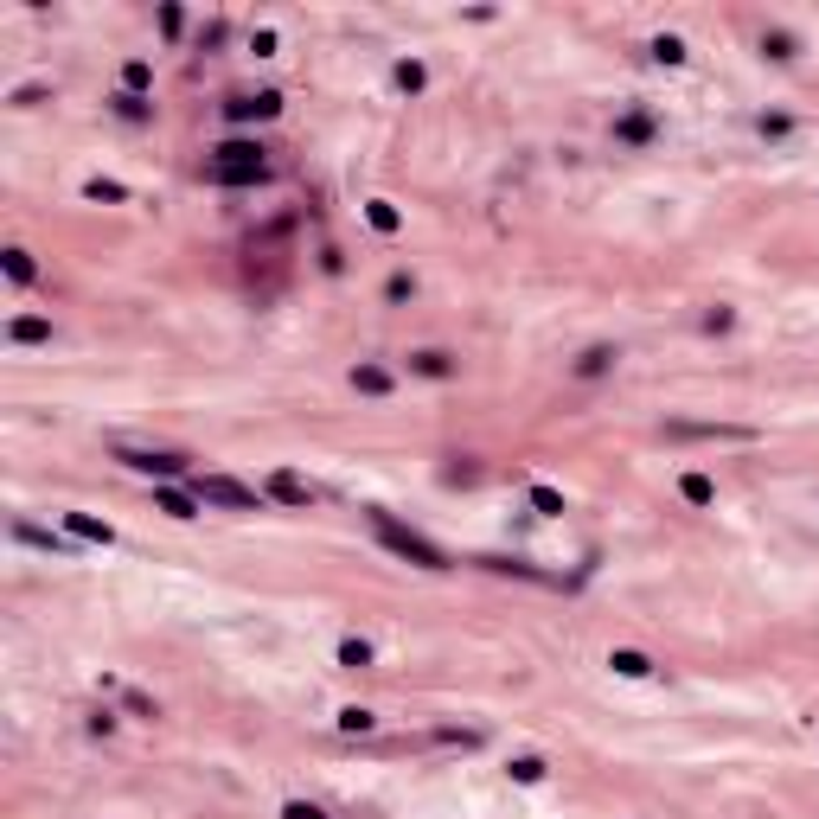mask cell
Listing matches in <instances>:
<instances>
[{
	"mask_svg": "<svg viewBox=\"0 0 819 819\" xmlns=\"http://www.w3.org/2000/svg\"><path fill=\"white\" fill-rule=\"evenodd\" d=\"M109 455L122 461V468H135V474H147V480H192V455H180V449H141V442H109Z\"/></svg>",
	"mask_w": 819,
	"mask_h": 819,
	"instance_id": "1",
	"label": "cell"
},
{
	"mask_svg": "<svg viewBox=\"0 0 819 819\" xmlns=\"http://www.w3.org/2000/svg\"><path fill=\"white\" fill-rule=\"evenodd\" d=\"M192 493L199 506H237V512H263V493L244 487V480H225V474H192Z\"/></svg>",
	"mask_w": 819,
	"mask_h": 819,
	"instance_id": "2",
	"label": "cell"
},
{
	"mask_svg": "<svg viewBox=\"0 0 819 819\" xmlns=\"http://www.w3.org/2000/svg\"><path fill=\"white\" fill-rule=\"evenodd\" d=\"M371 526H378V538L397 551V557H410V563H423V570H449V557H442L429 538H416V532H404V526H391L385 512H371Z\"/></svg>",
	"mask_w": 819,
	"mask_h": 819,
	"instance_id": "3",
	"label": "cell"
},
{
	"mask_svg": "<svg viewBox=\"0 0 819 819\" xmlns=\"http://www.w3.org/2000/svg\"><path fill=\"white\" fill-rule=\"evenodd\" d=\"M269 116H282V97H275V90H263V97H231V103H225V122H269Z\"/></svg>",
	"mask_w": 819,
	"mask_h": 819,
	"instance_id": "4",
	"label": "cell"
},
{
	"mask_svg": "<svg viewBox=\"0 0 819 819\" xmlns=\"http://www.w3.org/2000/svg\"><path fill=\"white\" fill-rule=\"evenodd\" d=\"M653 135H659L653 109H628V116H615V147H647Z\"/></svg>",
	"mask_w": 819,
	"mask_h": 819,
	"instance_id": "5",
	"label": "cell"
},
{
	"mask_svg": "<svg viewBox=\"0 0 819 819\" xmlns=\"http://www.w3.org/2000/svg\"><path fill=\"white\" fill-rule=\"evenodd\" d=\"M615 365H621V352H615V346H589V352H576L570 378H582V385H589V378H609Z\"/></svg>",
	"mask_w": 819,
	"mask_h": 819,
	"instance_id": "6",
	"label": "cell"
},
{
	"mask_svg": "<svg viewBox=\"0 0 819 819\" xmlns=\"http://www.w3.org/2000/svg\"><path fill=\"white\" fill-rule=\"evenodd\" d=\"M410 371L416 378H455V358L442 346H423V352H410Z\"/></svg>",
	"mask_w": 819,
	"mask_h": 819,
	"instance_id": "7",
	"label": "cell"
},
{
	"mask_svg": "<svg viewBox=\"0 0 819 819\" xmlns=\"http://www.w3.org/2000/svg\"><path fill=\"white\" fill-rule=\"evenodd\" d=\"M154 506H161L167 518H192V512H199V493H192V487H154Z\"/></svg>",
	"mask_w": 819,
	"mask_h": 819,
	"instance_id": "8",
	"label": "cell"
},
{
	"mask_svg": "<svg viewBox=\"0 0 819 819\" xmlns=\"http://www.w3.org/2000/svg\"><path fill=\"white\" fill-rule=\"evenodd\" d=\"M352 391L385 397V391H391V371H385V365H352Z\"/></svg>",
	"mask_w": 819,
	"mask_h": 819,
	"instance_id": "9",
	"label": "cell"
},
{
	"mask_svg": "<svg viewBox=\"0 0 819 819\" xmlns=\"http://www.w3.org/2000/svg\"><path fill=\"white\" fill-rule=\"evenodd\" d=\"M64 526H70V538H84V544H116V532L97 526V518H84V512H64Z\"/></svg>",
	"mask_w": 819,
	"mask_h": 819,
	"instance_id": "10",
	"label": "cell"
},
{
	"mask_svg": "<svg viewBox=\"0 0 819 819\" xmlns=\"http://www.w3.org/2000/svg\"><path fill=\"white\" fill-rule=\"evenodd\" d=\"M269 493L288 499V506H308V499H314V487H308V480H294V474H269Z\"/></svg>",
	"mask_w": 819,
	"mask_h": 819,
	"instance_id": "11",
	"label": "cell"
},
{
	"mask_svg": "<svg viewBox=\"0 0 819 819\" xmlns=\"http://www.w3.org/2000/svg\"><path fill=\"white\" fill-rule=\"evenodd\" d=\"M109 109H116L122 122H147V116H154V103H147V97H135V90H116V97H109Z\"/></svg>",
	"mask_w": 819,
	"mask_h": 819,
	"instance_id": "12",
	"label": "cell"
},
{
	"mask_svg": "<svg viewBox=\"0 0 819 819\" xmlns=\"http://www.w3.org/2000/svg\"><path fill=\"white\" fill-rule=\"evenodd\" d=\"M794 51H800V39H794V33H762V58H775V64H787Z\"/></svg>",
	"mask_w": 819,
	"mask_h": 819,
	"instance_id": "13",
	"label": "cell"
},
{
	"mask_svg": "<svg viewBox=\"0 0 819 819\" xmlns=\"http://www.w3.org/2000/svg\"><path fill=\"white\" fill-rule=\"evenodd\" d=\"M391 84H397V90H410V97H416V90H423V84H429V70H423V64H416V58H404V64H397V70H391Z\"/></svg>",
	"mask_w": 819,
	"mask_h": 819,
	"instance_id": "14",
	"label": "cell"
},
{
	"mask_svg": "<svg viewBox=\"0 0 819 819\" xmlns=\"http://www.w3.org/2000/svg\"><path fill=\"white\" fill-rule=\"evenodd\" d=\"M7 340H20V346H39V340H51V321H14V327H7Z\"/></svg>",
	"mask_w": 819,
	"mask_h": 819,
	"instance_id": "15",
	"label": "cell"
},
{
	"mask_svg": "<svg viewBox=\"0 0 819 819\" xmlns=\"http://www.w3.org/2000/svg\"><path fill=\"white\" fill-rule=\"evenodd\" d=\"M679 493H685L692 506H711V499H717V487H711L704 474H685V480H679Z\"/></svg>",
	"mask_w": 819,
	"mask_h": 819,
	"instance_id": "16",
	"label": "cell"
},
{
	"mask_svg": "<svg viewBox=\"0 0 819 819\" xmlns=\"http://www.w3.org/2000/svg\"><path fill=\"white\" fill-rule=\"evenodd\" d=\"M609 665H615V673H628V679H647V673H653V665H647V653H615Z\"/></svg>",
	"mask_w": 819,
	"mask_h": 819,
	"instance_id": "17",
	"label": "cell"
},
{
	"mask_svg": "<svg viewBox=\"0 0 819 819\" xmlns=\"http://www.w3.org/2000/svg\"><path fill=\"white\" fill-rule=\"evenodd\" d=\"M7 275H14V282L26 288V282H33L39 269H33V256H26V250H7Z\"/></svg>",
	"mask_w": 819,
	"mask_h": 819,
	"instance_id": "18",
	"label": "cell"
},
{
	"mask_svg": "<svg viewBox=\"0 0 819 819\" xmlns=\"http://www.w3.org/2000/svg\"><path fill=\"white\" fill-rule=\"evenodd\" d=\"M340 730H346V736H365V730H371V711L346 704V711H340Z\"/></svg>",
	"mask_w": 819,
	"mask_h": 819,
	"instance_id": "19",
	"label": "cell"
},
{
	"mask_svg": "<svg viewBox=\"0 0 819 819\" xmlns=\"http://www.w3.org/2000/svg\"><path fill=\"white\" fill-rule=\"evenodd\" d=\"M282 819H327V806H321V800H288Z\"/></svg>",
	"mask_w": 819,
	"mask_h": 819,
	"instance_id": "20",
	"label": "cell"
},
{
	"mask_svg": "<svg viewBox=\"0 0 819 819\" xmlns=\"http://www.w3.org/2000/svg\"><path fill=\"white\" fill-rule=\"evenodd\" d=\"M340 665H352V673H358V665H371V647H365V640H346V647H340Z\"/></svg>",
	"mask_w": 819,
	"mask_h": 819,
	"instance_id": "21",
	"label": "cell"
},
{
	"mask_svg": "<svg viewBox=\"0 0 819 819\" xmlns=\"http://www.w3.org/2000/svg\"><path fill=\"white\" fill-rule=\"evenodd\" d=\"M122 84H128V90H135V97H141V90H147V84H154V70H147V64H141V58H135V64H128V70H122Z\"/></svg>",
	"mask_w": 819,
	"mask_h": 819,
	"instance_id": "22",
	"label": "cell"
},
{
	"mask_svg": "<svg viewBox=\"0 0 819 819\" xmlns=\"http://www.w3.org/2000/svg\"><path fill=\"white\" fill-rule=\"evenodd\" d=\"M756 128H762V141H787V135H794V122H787V116H762Z\"/></svg>",
	"mask_w": 819,
	"mask_h": 819,
	"instance_id": "23",
	"label": "cell"
},
{
	"mask_svg": "<svg viewBox=\"0 0 819 819\" xmlns=\"http://www.w3.org/2000/svg\"><path fill=\"white\" fill-rule=\"evenodd\" d=\"M20 538H26V544H39V551H70L64 538H51V532H39V526H20Z\"/></svg>",
	"mask_w": 819,
	"mask_h": 819,
	"instance_id": "24",
	"label": "cell"
},
{
	"mask_svg": "<svg viewBox=\"0 0 819 819\" xmlns=\"http://www.w3.org/2000/svg\"><path fill=\"white\" fill-rule=\"evenodd\" d=\"M653 58H659V64H685V45H679V39H653Z\"/></svg>",
	"mask_w": 819,
	"mask_h": 819,
	"instance_id": "25",
	"label": "cell"
},
{
	"mask_svg": "<svg viewBox=\"0 0 819 819\" xmlns=\"http://www.w3.org/2000/svg\"><path fill=\"white\" fill-rule=\"evenodd\" d=\"M512 775H518V781H544V762H538V756H518Z\"/></svg>",
	"mask_w": 819,
	"mask_h": 819,
	"instance_id": "26",
	"label": "cell"
},
{
	"mask_svg": "<svg viewBox=\"0 0 819 819\" xmlns=\"http://www.w3.org/2000/svg\"><path fill=\"white\" fill-rule=\"evenodd\" d=\"M730 327H736L730 308H711V314H704V333H730Z\"/></svg>",
	"mask_w": 819,
	"mask_h": 819,
	"instance_id": "27",
	"label": "cell"
},
{
	"mask_svg": "<svg viewBox=\"0 0 819 819\" xmlns=\"http://www.w3.org/2000/svg\"><path fill=\"white\" fill-rule=\"evenodd\" d=\"M371 225H378V231H397V211L378 199V205H371Z\"/></svg>",
	"mask_w": 819,
	"mask_h": 819,
	"instance_id": "28",
	"label": "cell"
},
{
	"mask_svg": "<svg viewBox=\"0 0 819 819\" xmlns=\"http://www.w3.org/2000/svg\"><path fill=\"white\" fill-rule=\"evenodd\" d=\"M532 506H538V512H563V499H557L551 487H538V493H532Z\"/></svg>",
	"mask_w": 819,
	"mask_h": 819,
	"instance_id": "29",
	"label": "cell"
}]
</instances>
